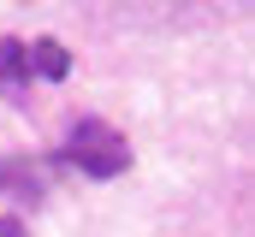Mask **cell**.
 <instances>
[{"mask_svg": "<svg viewBox=\"0 0 255 237\" xmlns=\"http://www.w3.org/2000/svg\"><path fill=\"white\" fill-rule=\"evenodd\" d=\"M0 237H24V220H18V214H6V220H0Z\"/></svg>", "mask_w": 255, "mask_h": 237, "instance_id": "5b68a950", "label": "cell"}, {"mask_svg": "<svg viewBox=\"0 0 255 237\" xmlns=\"http://www.w3.org/2000/svg\"><path fill=\"white\" fill-rule=\"evenodd\" d=\"M42 166H48V160H24V154L0 160V190H6V196H24V202H42V196H48Z\"/></svg>", "mask_w": 255, "mask_h": 237, "instance_id": "3957f363", "label": "cell"}, {"mask_svg": "<svg viewBox=\"0 0 255 237\" xmlns=\"http://www.w3.org/2000/svg\"><path fill=\"white\" fill-rule=\"evenodd\" d=\"M48 166H71L83 178H119L130 166V142L119 136V124H107L95 113H77L71 130H65V142H60V154Z\"/></svg>", "mask_w": 255, "mask_h": 237, "instance_id": "6da1fadb", "label": "cell"}, {"mask_svg": "<svg viewBox=\"0 0 255 237\" xmlns=\"http://www.w3.org/2000/svg\"><path fill=\"white\" fill-rule=\"evenodd\" d=\"M30 42L24 36H0V95L6 101H24L30 95Z\"/></svg>", "mask_w": 255, "mask_h": 237, "instance_id": "7a4b0ae2", "label": "cell"}, {"mask_svg": "<svg viewBox=\"0 0 255 237\" xmlns=\"http://www.w3.org/2000/svg\"><path fill=\"white\" fill-rule=\"evenodd\" d=\"M30 77H42V83H65L71 77V54H65L60 42H30Z\"/></svg>", "mask_w": 255, "mask_h": 237, "instance_id": "277c9868", "label": "cell"}]
</instances>
